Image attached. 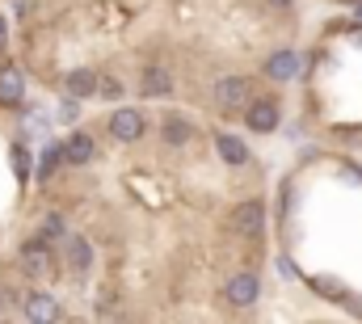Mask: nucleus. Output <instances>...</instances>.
<instances>
[{"mask_svg":"<svg viewBox=\"0 0 362 324\" xmlns=\"http://www.w3.org/2000/svg\"><path fill=\"white\" fill-rule=\"evenodd\" d=\"M64 265H68V274H76V278H85L93 270V244L89 236H81V232H72L68 241H64Z\"/></svg>","mask_w":362,"mask_h":324,"instance_id":"6","label":"nucleus"},{"mask_svg":"<svg viewBox=\"0 0 362 324\" xmlns=\"http://www.w3.org/2000/svg\"><path fill=\"white\" fill-rule=\"evenodd\" d=\"M51 265H55L51 241H42V236H38V241H30L25 248H21V270H25L30 278H42V274L51 270Z\"/></svg>","mask_w":362,"mask_h":324,"instance_id":"7","label":"nucleus"},{"mask_svg":"<svg viewBox=\"0 0 362 324\" xmlns=\"http://www.w3.org/2000/svg\"><path fill=\"white\" fill-rule=\"evenodd\" d=\"M274 8H291V0H270Z\"/></svg>","mask_w":362,"mask_h":324,"instance_id":"20","label":"nucleus"},{"mask_svg":"<svg viewBox=\"0 0 362 324\" xmlns=\"http://www.w3.org/2000/svg\"><path fill=\"white\" fill-rule=\"evenodd\" d=\"M266 76L270 81H295L299 76V55L295 51H274L266 59Z\"/></svg>","mask_w":362,"mask_h":324,"instance_id":"12","label":"nucleus"},{"mask_svg":"<svg viewBox=\"0 0 362 324\" xmlns=\"http://www.w3.org/2000/svg\"><path fill=\"white\" fill-rule=\"evenodd\" d=\"M169 93H173V76L160 64L144 72V97H169Z\"/></svg>","mask_w":362,"mask_h":324,"instance_id":"14","label":"nucleus"},{"mask_svg":"<svg viewBox=\"0 0 362 324\" xmlns=\"http://www.w3.org/2000/svg\"><path fill=\"white\" fill-rule=\"evenodd\" d=\"M97 81H101V72H93V68H72V72L64 76V93H68L72 101H89V97H97Z\"/></svg>","mask_w":362,"mask_h":324,"instance_id":"9","label":"nucleus"},{"mask_svg":"<svg viewBox=\"0 0 362 324\" xmlns=\"http://www.w3.org/2000/svg\"><path fill=\"white\" fill-rule=\"evenodd\" d=\"M59 164H68V152H64V148H47V152L38 156V177H42V181H47V177H55V168H59Z\"/></svg>","mask_w":362,"mask_h":324,"instance_id":"18","label":"nucleus"},{"mask_svg":"<svg viewBox=\"0 0 362 324\" xmlns=\"http://www.w3.org/2000/svg\"><path fill=\"white\" fill-rule=\"evenodd\" d=\"M25 97V72L17 64H4L0 68V105H21Z\"/></svg>","mask_w":362,"mask_h":324,"instance_id":"10","label":"nucleus"},{"mask_svg":"<svg viewBox=\"0 0 362 324\" xmlns=\"http://www.w3.org/2000/svg\"><path fill=\"white\" fill-rule=\"evenodd\" d=\"M211 97H215L223 110H245V105L253 101V81H249V76H223V81H215Z\"/></svg>","mask_w":362,"mask_h":324,"instance_id":"4","label":"nucleus"},{"mask_svg":"<svg viewBox=\"0 0 362 324\" xmlns=\"http://www.w3.org/2000/svg\"><path fill=\"white\" fill-rule=\"evenodd\" d=\"M0 51H4V17H0Z\"/></svg>","mask_w":362,"mask_h":324,"instance_id":"21","label":"nucleus"},{"mask_svg":"<svg viewBox=\"0 0 362 324\" xmlns=\"http://www.w3.org/2000/svg\"><path fill=\"white\" fill-rule=\"evenodd\" d=\"M110 135H114L118 144H139V139L148 135V118H144V110H135V105L114 110V114H110Z\"/></svg>","mask_w":362,"mask_h":324,"instance_id":"1","label":"nucleus"},{"mask_svg":"<svg viewBox=\"0 0 362 324\" xmlns=\"http://www.w3.org/2000/svg\"><path fill=\"white\" fill-rule=\"evenodd\" d=\"M223 299H228V308H236V312L253 308V303L262 299V278H257L253 270L232 274V278H228V287H223Z\"/></svg>","mask_w":362,"mask_h":324,"instance_id":"3","label":"nucleus"},{"mask_svg":"<svg viewBox=\"0 0 362 324\" xmlns=\"http://www.w3.org/2000/svg\"><path fill=\"white\" fill-rule=\"evenodd\" d=\"M215 148H219V156H223V161L236 164V168H240V164H249V148H245L236 135H215Z\"/></svg>","mask_w":362,"mask_h":324,"instance_id":"15","label":"nucleus"},{"mask_svg":"<svg viewBox=\"0 0 362 324\" xmlns=\"http://www.w3.org/2000/svg\"><path fill=\"white\" fill-rule=\"evenodd\" d=\"M97 97H101V101H114V97H122V81H118L114 72H101V81H97Z\"/></svg>","mask_w":362,"mask_h":324,"instance_id":"19","label":"nucleus"},{"mask_svg":"<svg viewBox=\"0 0 362 324\" xmlns=\"http://www.w3.org/2000/svg\"><path fill=\"white\" fill-rule=\"evenodd\" d=\"M232 232L257 241L266 232V202L262 198H245L240 207H232Z\"/></svg>","mask_w":362,"mask_h":324,"instance_id":"2","label":"nucleus"},{"mask_svg":"<svg viewBox=\"0 0 362 324\" xmlns=\"http://www.w3.org/2000/svg\"><path fill=\"white\" fill-rule=\"evenodd\" d=\"M38 236H42V241H51V244H55V241H68V219L51 211V215L42 219V228H38Z\"/></svg>","mask_w":362,"mask_h":324,"instance_id":"17","label":"nucleus"},{"mask_svg":"<svg viewBox=\"0 0 362 324\" xmlns=\"http://www.w3.org/2000/svg\"><path fill=\"white\" fill-rule=\"evenodd\" d=\"M312 291H320V295H333V303H341V308H350V303H354V295H350L341 282H333V278H312Z\"/></svg>","mask_w":362,"mask_h":324,"instance_id":"16","label":"nucleus"},{"mask_svg":"<svg viewBox=\"0 0 362 324\" xmlns=\"http://www.w3.org/2000/svg\"><path fill=\"white\" fill-rule=\"evenodd\" d=\"M160 139H165L169 148H185V144L194 139V122H189L185 114H165V122H160Z\"/></svg>","mask_w":362,"mask_h":324,"instance_id":"11","label":"nucleus"},{"mask_svg":"<svg viewBox=\"0 0 362 324\" xmlns=\"http://www.w3.org/2000/svg\"><path fill=\"white\" fill-rule=\"evenodd\" d=\"M64 152H68V164H89L93 152H97V144H93L89 131H72L68 144H64Z\"/></svg>","mask_w":362,"mask_h":324,"instance_id":"13","label":"nucleus"},{"mask_svg":"<svg viewBox=\"0 0 362 324\" xmlns=\"http://www.w3.org/2000/svg\"><path fill=\"white\" fill-rule=\"evenodd\" d=\"M278 118H282V110H278V101H274V97H253V101L245 105V127H249V131H257V135L278 131Z\"/></svg>","mask_w":362,"mask_h":324,"instance_id":"5","label":"nucleus"},{"mask_svg":"<svg viewBox=\"0 0 362 324\" xmlns=\"http://www.w3.org/2000/svg\"><path fill=\"white\" fill-rule=\"evenodd\" d=\"M21 312H25V320H34V324L59 320V303H55V295H47V291H30V295L21 299Z\"/></svg>","mask_w":362,"mask_h":324,"instance_id":"8","label":"nucleus"}]
</instances>
